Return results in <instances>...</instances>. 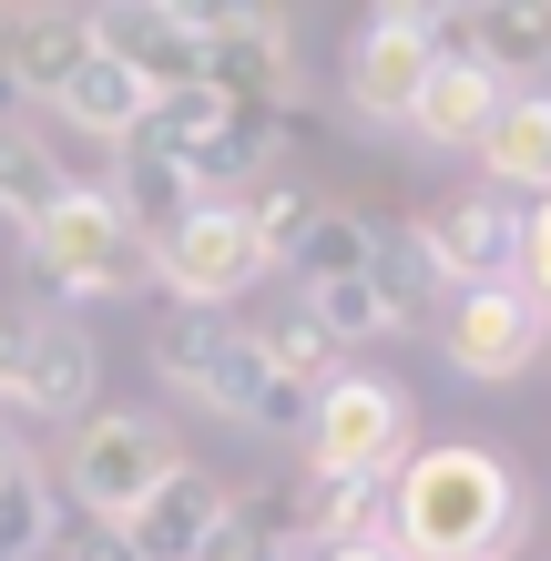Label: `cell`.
<instances>
[{
  "mask_svg": "<svg viewBox=\"0 0 551 561\" xmlns=\"http://www.w3.org/2000/svg\"><path fill=\"white\" fill-rule=\"evenodd\" d=\"M215 520H225V480L194 470V459H174V470L153 480V501L123 520V551H134V561H194Z\"/></svg>",
  "mask_w": 551,
  "mask_h": 561,
  "instance_id": "obj_12",
  "label": "cell"
},
{
  "mask_svg": "<svg viewBox=\"0 0 551 561\" xmlns=\"http://www.w3.org/2000/svg\"><path fill=\"white\" fill-rule=\"evenodd\" d=\"M72 561H134V551H123V531H103V520H82V541H72Z\"/></svg>",
  "mask_w": 551,
  "mask_h": 561,
  "instance_id": "obj_29",
  "label": "cell"
},
{
  "mask_svg": "<svg viewBox=\"0 0 551 561\" xmlns=\"http://www.w3.org/2000/svg\"><path fill=\"white\" fill-rule=\"evenodd\" d=\"M521 286H531V307L551 317V194L521 215Z\"/></svg>",
  "mask_w": 551,
  "mask_h": 561,
  "instance_id": "obj_27",
  "label": "cell"
},
{
  "mask_svg": "<svg viewBox=\"0 0 551 561\" xmlns=\"http://www.w3.org/2000/svg\"><path fill=\"white\" fill-rule=\"evenodd\" d=\"M480 174H491V194H551V92H510L491 113Z\"/></svg>",
  "mask_w": 551,
  "mask_h": 561,
  "instance_id": "obj_16",
  "label": "cell"
},
{
  "mask_svg": "<svg viewBox=\"0 0 551 561\" xmlns=\"http://www.w3.org/2000/svg\"><path fill=\"white\" fill-rule=\"evenodd\" d=\"M61 194H72V174L51 163V144L21 134V123H0V215H11L21 236H42V225L61 215Z\"/></svg>",
  "mask_w": 551,
  "mask_h": 561,
  "instance_id": "obj_18",
  "label": "cell"
},
{
  "mask_svg": "<svg viewBox=\"0 0 551 561\" xmlns=\"http://www.w3.org/2000/svg\"><path fill=\"white\" fill-rule=\"evenodd\" d=\"M521 541V480L480 439H429L388 490V551L399 561H501Z\"/></svg>",
  "mask_w": 551,
  "mask_h": 561,
  "instance_id": "obj_1",
  "label": "cell"
},
{
  "mask_svg": "<svg viewBox=\"0 0 551 561\" xmlns=\"http://www.w3.org/2000/svg\"><path fill=\"white\" fill-rule=\"evenodd\" d=\"M276 266H297L307 286H337V276H358V266H368V215H358V205H317V215H307V236L286 245Z\"/></svg>",
  "mask_w": 551,
  "mask_h": 561,
  "instance_id": "obj_21",
  "label": "cell"
},
{
  "mask_svg": "<svg viewBox=\"0 0 551 561\" xmlns=\"http://www.w3.org/2000/svg\"><path fill=\"white\" fill-rule=\"evenodd\" d=\"M266 357H276V368L297 378V388H328V378H337V337H317L307 317H286L276 337H266Z\"/></svg>",
  "mask_w": 551,
  "mask_h": 561,
  "instance_id": "obj_25",
  "label": "cell"
},
{
  "mask_svg": "<svg viewBox=\"0 0 551 561\" xmlns=\"http://www.w3.org/2000/svg\"><path fill=\"white\" fill-rule=\"evenodd\" d=\"M11 470H21V449H11V428H0V480H11Z\"/></svg>",
  "mask_w": 551,
  "mask_h": 561,
  "instance_id": "obj_32",
  "label": "cell"
},
{
  "mask_svg": "<svg viewBox=\"0 0 551 561\" xmlns=\"http://www.w3.org/2000/svg\"><path fill=\"white\" fill-rule=\"evenodd\" d=\"M164 470H174V439H164V419H144V409H103V419L72 428V501H82V520H103V531H123V520L153 501Z\"/></svg>",
  "mask_w": 551,
  "mask_h": 561,
  "instance_id": "obj_7",
  "label": "cell"
},
{
  "mask_svg": "<svg viewBox=\"0 0 551 561\" xmlns=\"http://www.w3.org/2000/svg\"><path fill=\"white\" fill-rule=\"evenodd\" d=\"M31 266H42L51 296H72V307H82V296H144L153 286V236L113 205L103 184H72L61 215L31 236Z\"/></svg>",
  "mask_w": 551,
  "mask_h": 561,
  "instance_id": "obj_3",
  "label": "cell"
},
{
  "mask_svg": "<svg viewBox=\"0 0 551 561\" xmlns=\"http://www.w3.org/2000/svg\"><path fill=\"white\" fill-rule=\"evenodd\" d=\"M82 61H92V31L72 11H11V51H0V72H11L21 92L61 103V82H72Z\"/></svg>",
  "mask_w": 551,
  "mask_h": 561,
  "instance_id": "obj_17",
  "label": "cell"
},
{
  "mask_svg": "<svg viewBox=\"0 0 551 561\" xmlns=\"http://www.w3.org/2000/svg\"><path fill=\"white\" fill-rule=\"evenodd\" d=\"M153 368H164L184 399H205L215 419H245V428H266V439H307V419H317V388H297L266 357V337L255 327H225V317H164L153 327Z\"/></svg>",
  "mask_w": 551,
  "mask_h": 561,
  "instance_id": "obj_2",
  "label": "cell"
},
{
  "mask_svg": "<svg viewBox=\"0 0 551 561\" xmlns=\"http://www.w3.org/2000/svg\"><path fill=\"white\" fill-rule=\"evenodd\" d=\"M307 551H358V541H388V490L368 480H307Z\"/></svg>",
  "mask_w": 551,
  "mask_h": 561,
  "instance_id": "obj_20",
  "label": "cell"
},
{
  "mask_svg": "<svg viewBox=\"0 0 551 561\" xmlns=\"http://www.w3.org/2000/svg\"><path fill=\"white\" fill-rule=\"evenodd\" d=\"M21 103H31V92H21L11 72H0V123H21Z\"/></svg>",
  "mask_w": 551,
  "mask_h": 561,
  "instance_id": "obj_31",
  "label": "cell"
},
{
  "mask_svg": "<svg viewBox=\"0 0 551 561\" xmlns=\"http://www.w3.org/2000/svg\"><path fill=\"white\" fill-rule=\"evenodd\" d=\"M307 459L317 480H399L418 459V399L409 388H388L368 368H337L328 388H317V419H307Z\"/></svg>",
  "mask_w": 551,
  "mask_h": 561,
  "instance_id": "obj_4",
  "label": "cell"
},
{
  "mask_svg": "<svg viewBox=\"0 0 551 561\" xmlns=\"http://www.w3.org/2000/svg\"><path fill=\"white\" fill-rule=\"evenodd\" d=\"M61 113H72L82 134H103V144H134V134H144V113H153V92L123 72V61H103V51H92L82 72L61 82Z\"/></svg>",
  "mask_w": 551,
  "mask_h": 561,
  "instance_id": "obj_19",
  "label": "cell"
},
{
  "mask_svg": "<svg viewBox=\"0 0 551 561\" xmlns=\"http://www.w3.org/2000/svg\"><path fill=\"white\" fill-rule=\"evenodd\" d=\"M317 561H399L388 541H358V551H317Z\"/></svg>",
  "mask_w": 551,
  "mask_h": 561,
  "instance_id": "obj_30",
  "label": "cell"
},
{
  "mask_svg": "<svg viewBox=\"0 0 551 561\" xmlns=\"http://www.w3.org/2000/svg\"><path fill=\"white\" fill-rule=\"evenodd\" d=\"M470 61L510 92H541L551 72V0H480L470 11Z\"/></svg>",
  "mask_w": 551,
  "mask_h": 561,
  "instance_id": "obj_14",
  "label": "cell"
},
{
  "mask_svg": "<svg viewBox=\"0 0 551 561\" xmlns=\"http://www.w3.org/2000/svg\"><path fill=\"white\" fill-rule=\"evenodd\" d=\"M358 276H368V296L388 307V327H409V317L449 286L439 255H429V225H399V215H368V266H358Z\"/></svg>",
  "mask_w": 551,
  "mask_h": 561,
  "instance_id": "obj_15",
  "label": "cell"
},
{
  "mask_svg": "<svg viewBox=\"0 0 551 561\" xmlns=\"http://www.w3.org/2000/svg\"><path fill=\"white\" fill-rule=\"evenodd\" d=\"M266 266H276V255H266V236L245 225V205H194L184 225L153 236V276H164V296H174L184 317H225Z\"/></svg>",
  "mask_w": 551,
  "mask_h": 561,
  "instance_id": "obj_6",
  "label": "cell"
},
{
  "mask_svg": "<svg viewBox=\"0 0 551 561\" xmlns=\"http://www.w3.org/2000/svg\"><path fill=\"white\" fill-rule=\"evenodd\" d=\"M194 561H276V541H266V531H255V520H245L236 501H225V520H215V531H205V551H194Z\"/></svg>",
  "mask_w": 551,
  "mask_h": 561,
  "instance_id": "obj_28",
  "label": "cell"
},
{
  "mask_svg": "<svg viewBox=\"0 0 551 561\" xmlns=\"http://www.w3.org/2000/svg\"><path fill=\"white\" fill-rule=\"evenodd\" d=\"M51 541H61V490L21 459V470L0 480V561H42Z\"/></svg>",
  "mask_w": 551,
  "mask_h": 561,
  "instance_id": "obj_22",
  "label": "cell"
},
{
  "mask_svg": "<svg viewBox=\"0 0 551 561\" xmlns=\"http://www.w3.org/2000/svg\"><path fill=\"white\" fill-rule=\"evenodd\" d=\"M113 205L134 215L144 236H164V225H184V215H194V184H184V163L134 153V163H123V184H113Z\"/></svg>",
  "mask_w": 551,
  "mask_h": 561,
  "instance_id": "obj_23",
  "label": "cell"
},
{
  "mask_svg": "<svg viewBox=\"0 0 551 561\" xmlns=\"http://www.w3.org/2000/svg\"><path fill=\"white\" fill-rule=\"evenodd\" d=\"M439 347H449V368H460V378H521L531 357L551 347V317L531 307L521 276H510V286H460V296H449Z\"/></svg>",
  "mask_w": 551,
  "mask_h": 561,
  "instance_id": "obj_10",
  "label": "cell"
},
{
  "mask_svg": "<svg viewBox=\"0 0 551 561\" xmlns=\"http://www.w3.org/2000/svg\"><path fill=\"white\" fill-rule=\"evenodd\" d=\"M307 327H317V337H337V347H358V337H399V327H388V307L368 296V276L307 286Z\"/></svg>",
  "mask_w": 551,
  "mask_h": 561,
  "instance_id": "obj_24",
  "label": "cell"
},
{
  "mask_svg": "<svg viewBox=\"0 0 551 561\" xmlns=\"http://www.w3.org/2000/svg\"><path fill=\"white\" fill-rule=\"evenodd\" d=\"M501 103H510V82H491L480 61H439V72L418 82V103H409V134L439 144V153H480V134H491Z\"/></svg>",
  "mask_w": 551,
  "mask_h": 561,
  "instance_id": "obj_13",
  "label": "cell"
},
{
  "mask_svg": "<svg viewBox=\"0 0 551 561\" xmlns=\"http://www.w3.org/2000/svg\"><path fill=\"white\" fill-rule=\"evenodd\" d=\"M429 225V255H439V276L449 286H510L521 276V205L491 184H470V194H449L439 215H418Z\"/></svg>",
  "mask_w": 551,
  "mask_h": 561,
  "instance_id": "obj_11",
  "label": "cell"
},
{
  "mask_svg": "<svg viewBox=\"0 0 551 561\" xmlns=\"http://www.w3.org/2000/svg\"><path fill=\"white\" fill-rule=\"evenodd\" d=\"M82 31H92V51H103V61H123V72L153 92V103L205 82V31H194L184 0H113V11H92Z\"/></svg>",
  "mask_w": 551,
  "mask_h": 561,
  "instance_id": "obj_9",
  "label": "cell"
},
{
  "mask_svg": "<svg viewBox=\"0 0 551 561\" xmlns=\"http://www.w3.org/2000/svg\"><path fill=\"white\" fill-rule=\"evenodd\" d=\"M194 31H205V92L225 113H297V42H286L276 11H245V0H184Z\"/></svg>",
  "mask_w": 551,
  "mask_h": 561,
  "instance_id": "obj_5",
  "label": "cell"
},
{
  "mask_svg": "<svg viewBox=\"0 0 551 561\" xmlns=\"http://www.w3.org/2000/svg\"><path fill=\"white\" fill-rule=\"evenodd\" d=\"M236 511L276 541V561H286V551H307V501H297V490H266V501H236Z\"/></svg>",
  "mask_w": 551,
  "mask_h": 561,
  "instance_id": "obj_26",
  "label": "cell"
},
{
  "mask_svg": "<svg viewBox=\"0 0 551 561\" xmlns=\"http://www.w3.org/2000/svg\"><path fill=\"white\" fill-rule=\"evenodd\" d=\"M429 72H439L429 0H378V11L358 21V42H347V103H358L368 123H409V103H418Z\"/></svg>",
  "mask_w": 551,
  "mask_h": 561,
  "instance_id": "obj_8",
  "label": "cell"
}]
</instances>
